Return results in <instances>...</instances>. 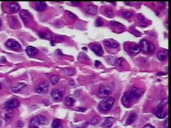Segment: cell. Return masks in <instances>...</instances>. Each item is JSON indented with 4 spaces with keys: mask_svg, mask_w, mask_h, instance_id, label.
Instances as JSON below:
<instances>
[{
    "mask_svg": "<svg viewBox=\"0 0 171 128\" xmlns=\"http://www.w3.org/2000/svg\"><path fill=\"white\" fill-rule=\"evenodd\" d=\"M53 99L55 102H59L63 99V93L58 90H54L52 93Z\"/></svg>",
    "mask_w": 171,
    "mask_h": 128,
    "instance_id": "30bf717a",
    "label": "cell"
},
{
    "mask_svg": "<svg viewBox=\"0 0 171 128\" xmlns=\"http://www.w3.org/2000/svg\"><path fill=\"white\" fill-rule=\"evenodd\" d=\"M103 24L104 23H103V20H102V19L100 18L97 19L96 20V25L97 26H102L103 25Z\"/></svg>",
    "mask_w": 171,
    "mask_h": 128,
    "instance_id": "4dcf8cb0",
    "label": "cell"
},
{
    "mask_svg": "<svg viewBox=\"0 0 171 128\" xmlns=\"http://www.w3.org/2000/svg\"><path fill=\"white\" fill-rule=\"evenodd\" d=\"M26 52L28 56L31 57H33L36 56L38 54V51L35 48L31 46L26 48Z\"/></svg>",
    "mask_w": 171,
    "mask_h": 128,
    "instance_id": "5bb4252c",
    "label": "cell"
},
{
    "mask_svg": "<svg viewBox=\"0 0 171 128\" xmlns=\"http://www.w3.org/2000/svg\"><path fill=\"white\" fill-rule=\"evenodd\" d=\"M49 89V83L47 81L41 83L36 89V91L38 93L44 94L46 93Z\"/></svg>",
    "mask_w": 171,
    "mask_h": 128,
    "instance_id": "52a82bcc",
    "label": "cell"
},
{
    "mask_svg": "<svg viewBox=\"0 0 171 128\" xmlns=\"http://www.w3.org/2000/svg\"><path fill=\"white\" fill-rule=\"evenodd\" d=\"M63 128V127L62 126H60L58 127H57V128Z\"/></svg>",
    "mask_w": 171,
    "mask_h": 128,
    "instance_id": "d590c367",
    "label": "cell"
},
{
    "mask_svg": "<svg viewBox=\"0 0 171 128\" xmlns=\"http://www.w3.org/2000/svg\"><path fill=\"white\" fill-rule=\"evenodd\" d=\"M132 15L133 14L132 12H128V11L124 12L122 14V17H124V18H129L130 17H132Z\"/></svg>",
    "mask_w": 171,
    "mask_h": 128,
    "instance_id": "f546056e",
    "label": "cell"
},
{
    "mask_svg": "<svg viewBox=\"0 0 171 128\" xmlns=\"http://www.w3.org/2000/svg\"><path fill=\"white\" fill-rule=\"evenodd\" d=\"M25 84L23 83H19L17 86L12 88V90L14 93H18L24 88Z\"/></svg>",
    "mask_w": 171,
    "mask_h": 128,
    "instance_id": "d6986e66",
    "label": "cell"
},
{
    "mask_svg": "<svg viewBox=\"0 0 171 128\" xmlns=\"http://www.w3.org/2000/svg\"><path fill=\"white\" fill-rule=\"evenodd\" d=\"M156 115L158 118L163 119L166 117L167 113L163 109V106L159 105L156 112Z\"/></svg>",
    "mask_w": 171,
    "mask_h": 128,
    "instance_id": "4fadbf2b",
    "label": "cell"
},
{
    "mask_svg": "<svg viewBox=\"0 0 171 128\" xmlns=\"http://www.w3.org/2000/svg\"><path fill=\"white\" fill-rule=\"evenodd\" d=\"M86 11L92 15H96L98 13V8L94 5H89L86 7Z\"/></svg>",
    "mask_w": 171,
    "mask_h": 128,
    "instance_id": "2e32d148",
    "label": "cell"
},
{
    "mask_svg": "<svg viewBox=\"0 0 171 128\" xmlns=\"http://www.w3.org/2000/svg\"><path fill=\"white\" fill-rule=\"evenodd\" d=\"M112 89L111 88L107 86H100L98 89V96L99 98H107L112 93Z\"/></svg>",
    "mask_w": 171,
    "mask_h": 128,
    "instance_id": "3957f363",
    "label": "cell"
},
{
    "mask_svg": "<svg viewBox=\"0 0 171 128\" xmlns=\"http://www.w3.org/2000/svg\"><path fill=\"white\" fill-rule=\"evenodd\" d=\"M140 48L137 44H132L129 48V51L132 54H138L140 52Z\"/></svg>",
    "mask_w": 171,
    "mask_h": 128,
    "instance_id": "e0dca14e",
    "label": "cell"
},
{
    "mask_svg": "<svg viewBox=\"0 0 171 128\" xmlns=\"http://www.w3.org/2000/svg\"><path fill=\"white\" fill-rule=\"evenodd\" d=\"M21 17L24 20V22H27V21L29 20V12L26 10H22L20 13Z\"/></svg>",
    "mask_w": 171,
    "mask_h": 128,
    "instance_id": "44dd1931",
    "label": "cell"
},
{
    "mask_svg": "<svg viewBox=\"0 0 171 128\" xmlns=\"http://www.w3.org/2000/svg\"><path fill=\"white\" fill-rule=\"evenodd\" d=\"M59 76L56 75H53L51 78V81L53 84H56L58 82V81H59Z\"/></svg>",
    "mask_w": 171,
    "mask_h": 128,
    "instance_id": "d4e9b609",
    "label": "cell"
},
{
    "mask_svg": "<svg viewBox=\"0 0 171 128\" xmlns=\"http://www.w3.org/2000/svg\"><path fill=\"white\" fill-rule=\"evenodd\" d=\"M5 46L7 47L14 50H19L21 48L20 44L17 40L13 39H9L5 43Z\"/></svg>",
    "mask_w": 171,
    "mask_h": 128,
    "instance_id": "5b68a950",
    "label": "cell"
},
{
    "mask_svg": "<svg viewBox=\"0 0 171 128\" xmlns=\"http://www.w3.org/2000/svg\"><path fill=\"white\" fill-rule=\"evenodd\" d=\"M88 123L86 122V123H84L83 126H82L81 127H76V128H86V127H87V126H88Z\"/></svg>",
    "mask_w": 171,
    "mask_h": 128,
    "instance_id": "1f68e13d",
    "label": "cell"
},
{
    "mask_svg": "<svg viewBox=\"0 0 171 128\" xmlns=\"http://www.w3.org/2000/svg\"><path fill=\"white\" fill-rule=\"evenodd\" d=\"M46 5L44 2H40L37 4V10L38 11L42 12L46 9Z\"/></svg>",
    "mask_w": 171,
    "mask_h": 128,
    "instance_id": "7402d4cb",
    "label": "cell"
},
{
    "mask_svg": "<svg viewBox=\"0 0 171 128\" xmlns=\"http://www.w3.org/2000/svg\"><path fill=\"white\" fill-rule=\"evenodd\" d=\"M101 121V118L99 116H97L94 118L91 121V124L92 125H95L99 123Z\"/></svg>",
    "mask_w": 171,
    "mask_h": 128,
    "instance_id": "83f0119b",
    "label": "cell"
},
{
    "mask_svg": "<svg viewBox=\"0 0 171 128\" xmlns=\"http://www.w3.org/2000/svg\"><path fill=\"white\" fill-rule=\"evenodd\" d=\"M10 9L13 13H16L20 9V7L17 4L12 3L10 5Z\"/></svg>",
    "mask_w": 171,
    "mask_h": 128,
    "instance_id": "603a6c76",
    "label": "cell"
},
{
    "mask_svg": "<svg viewBox=\"0 0 171 128\" xmlns=\"http://www.w3.org/2000/svg\"><path fill=\"white\" fill-rule=\"evenodd\" d=\"M1 125H2V121L0 120V126H1Z\"/></svg>",
    "mask_w": 171,
    "mask_h": 128,
    "instance_id": "8d00e7d4",
    "label": "cell"
},
{
    "mask_svg": "<svg viewBox=\"0 0 171 128\" xmlns=\"http://www.w3.org/2000/svg\"><path fill=\"white\" fill-rule=\"evenodd\" d=\"M40 37L43 38H46V39H49L51 38L52 36L51 34L48 32H43L40 34Z\"/></svg>",
    "mask_w": 171,
    "mask_h": 128,
    "instance_id": "f1b7e54d",
    "label": "cell"
},
{
    "mask_svg": "<svg viewBox=\"0 0 171 128\" xmlns=\"http://www.w3.org/2000/svg\"><path fill=\"white\" fill-rule=\"evenodd\" d=\"M141 50L145 53L151 54L155 50V47L152 42L147 40H142L140 42Z\"/></svg>",
    "mask_w": 171,
    "mask_h": 128,
    "instance_id": "7a4b0ae2",
    "label": "cell"
},
{
    "mask_svg": "<svg viewBox=\"0 0 171 128\" xmlns=\"http://www.w3.org/2000/svg\"><path fill=\"white\" fill-rule=\"evenodd\" d=\"M90 49L98 56H102L104 53L102 46L98 44H94L90 47Z\"/></svg>",
    "mask_w": 171,
    "mask_h": 128,
    "instance_id": "ba28073f",
    "label": "cell"
},
{
    "mask_svg": "<svg viewBox=\"0 0 171 128\" xmlns=\"http://www.w3.org/2000/svg\"><path fill=\"white\" fill-rule=\"evenodd\" d=\"M66 103L68 106H72L75 103V100L74 98L70 97H67L65 99Z\"/></svg>",
    "mask_w": 171,
    "mask_h": 128,
    "instance_id": "cb8c5ba5",
    "label": "cell"
},
{
    "mask_svg": "<svg viewBox=\"0 0 171 128\" xmlns=\"http://www.w3.org/2000/svg\"><path fill=\"white\" fill-rule=\"evenodd\" d=\"M164 126H165V128H168V118L166 120Z\"/></svg>",
    "mask_w": 171,
    "mask_h": 128,
    "instance_id": "836d02e7",
    "label": "cell"
},
{
    "mask_svg": "<svg viewBox=\"0 0 171 128\" xmlns=\"http://www.w3.org/2000/svg\"><path fill=\"white\" fill-rule=\"evenodd\" d=\"M137 117L138 116L136 113H131L127 119V125H131L132 124L134 123L137 120Z\"/></svg>",
    "mask_w": 171,
    "mask_h": 128,
    "instance_id": "ac0fdd59",
    "label": "cell"
},
{
    "mask_svg": "<svg viewBox=\"0 0 171 128\" xmlns=\"http://www.w3.org/2000/svg\"><path fill=\"white\" fill-rule=\"evenodd\" d=\"M115 103V99L111 97L105 98L100 102L98 108L100 111L103 112L109 111L112 109Z\"/></svg>",
    "mask_w": 171,
    "mask_h": 128,
    "instance_id": "6da1fadb",
    "label": "cell"
},
{
    "mask_svg": "<svg viewBox=\"0 0 171 128\" xmlns=\"http://www.w3.org/2000/svg\"><path fill=\"white\" fill-rule=\"evenodd\" d=\"M72 3H73V5H79L80 2H72Z\"/></svg>",
    "mask_w": 171,
    "mask_h": 128,
    "instance_id": "e575fe53",
    "label": "cell"
},
{
    "mask_svg": "<svg viewBox=\"0 0 171 128\" xmlns=\"http://www.w3.org/2000/svg\"><path fill=\"white\" fill-rule=\"evenodd\" d=\"M133 99L130 93H126L124 94L122 99V103L124 106L128 107L130 104Z\"/></svg>",
    "mask_w": 171,
    "mask_h": 128,
    "instance_id": "9c48e42d",
    "label": "cell"
},
{
    "mask_svg": "<svg viewBox=\"0 0 171 128\" xmlns=\"http://www.w3.org/2000/svg\"><path fill=\"white\" fill-rule=\"evenodd\" d=\"M144 89L134 87L132 89L130 92V94L132 97V98H140L144 94Z\"/></svg>",
    "mask_w": 171,
    "mask_h": 128,
    "instance_id": "8992f818",
    "label": "cell"
},
{
    "mask_svg": "<svg viewBox=\"0 0 171 128\" xmlns=\"http://www.w3.org/2000/svg\"><path fill=\"white\" fill-rule=\"evenodd\" d=\"M1 88H2V86H1V84H0V89H1Z\"/></svg>",
    "mask_w": 171,
    "mask_h": 128,
    "instance_id": "74e56055",
    "label": "cell"
},
{
    "mask_svg": "<svg viewBox=\"0 0 171 128\" xmlns=\"http://www.w3.org/2000/svg\"><path fill=\"white\" fill-rule=\"evenodd\" d=\"M19 102L17 99L13 98L9 100L6 103V107L8 109H15L17 108L19 106Z\"/></svg>",
    "mask_w": 171,
    "mask_h": 128,
    "instance_id": "8fae6325",
    "label": "cell"
},
{
    "mask_svg": "<svg viewBox=\"0 0 171 128\" xmlns=\"http://www.w3.org/2000/svg\"><path fill=\"white\" fill-rule=\"evenodd\" d=\"M167 53L165 51H162L158 53L157 57L159 61H165L167 59Z\"/></svg>",
    "mask_w": 171,
    "mask_h": 128,
    "instance_id": "ffe728a7",
    "label": "cell"
},
{
    "mask_svg": "<svg viewBox=\"0 0 171 128\" xmlns=\"http://www.w3.org/2000/svg\"><path fill=\"white\" fill-rule=\"evenodd\" d=\"M1 28V22H0V29Z\"/></svg>",
    "mask_w": 171,
    "mask_h": 128,
    "instance_id": "f35d334b",
    "label": "cell"
},
{
    "mask_svg": "<svg viewBox=\"0 0 171 128\" xmlns=\"http://www.w3.org/2000/svg\"><path fill=\"white\" fill-rule=\"evenodd\" d=\"M61 123H62V122H61V120L58 119H56L53 121L52 126L53 128H57L58 127L61 126Z\"/></svg>",
    "mask_w": 171,
    "mask_h": 128,
    "instance_id": "4316f807",
    "label": "cell"
},
{
    "mask_svg": "<svg viewBox=\"0 0 171 128\" xmlns=\"http://www.w3.org/2000/svg\"><path fill=\"white\" fill-rule=\"evenodd\" d=\"M34 128H38L37 127H34Z\"/></svg>",
    "mask_w": 171,
    "mask_h": 128,
    "instance_id": "ab89813d",
    "label": "cell"
},
{
    "mask_svg": "<svg viewBox=\"0 0 171 128\" xmlns=\"http://www.w3.org/2000/svg\"><path fill=\"white\" fill-rule=\"evenodd\" d=\"M105 14H106L107 17H112L114 16V13L113 11L112 10V8H107L105 10Z\"/></svg>",
    "mask_w": 171,
    "mask_h": 128,
    "instance_id": "484cf974",
    "label": "cell"
},
{
    "mask_svg": "<svg viewBox=\"0 0 171 128\" xmlns=\"http://www.w3.org/2000/svg\"><path fill=\"white\" fill-rule=\"evenodd\" d=\"M47 119L43 115H38L33 119L31 121V126L37 127L40 125H43L46 123Z\"/></svg>",
    "mask_w": 171,
    "mask_h": 128,
    "instance_id": "277c9868",
    "label": "cell"
},
{
    "mask_svg": "<svg viewBox=\"0 0 171 128\" xmlns=\"http://www.w3.org/2000/svg\"><path fill=\"white\" fill-rule=\"evenodd\" d=\"M143 128H155L154 126H153V125H152L150 124H147V125H145Z\"/></svg>",
    "mask_w": 171,
    "mask_h": 128,
    "instance_id": "d6a6232c",
    "label": "cell"
},
{
    "mask_svg": "<svg viewBox=\"0 0 171 128\" xmlns=\"http://www.w3.org/2000/svg\"><path fill=\"white\" fill-rule=\"evenodd\" d=\"M104 43L107 47L111 48H117L119 46V43L113 39H108L105 40L104 41Z\"/></svg>",
    "mask_w": 171,
    "mask_h": 128,
    "instance_id": "7c38bea8",
    "label": "cell"
},
{
    "mask_svg": "<svg viewBox=\"0 0 171 128\" xmlns=\"http://www.w3.org/2000/svg\"><path fill=\"white\" fill-rule=\"evenodd\" d=\"M115 120L112 117H107L106 118L103 124V126L104 128H109L113 125Z\"/></svg>",
    "mask_w": 171,
    "mask_h": 128,
    "instance_id": "9a60e30c",
    "label": "cell"
}]
</instances>
